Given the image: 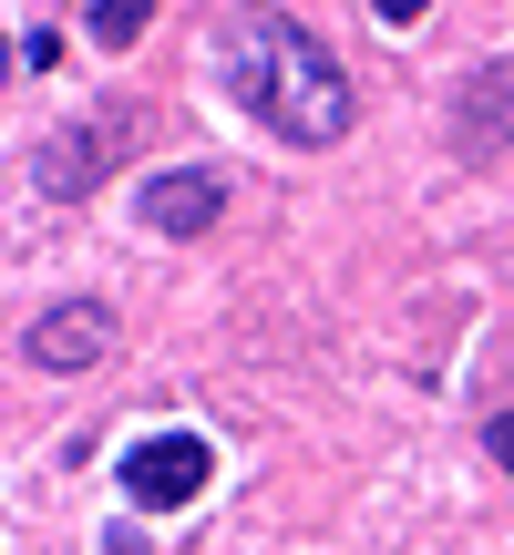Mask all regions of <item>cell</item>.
<instances>
[{"mask_svg": "<svg viewBox=\"0 0 514 555\" xmlns=\"http://www.w3.org/2000/svg\"><path fill=\"white\" fill-rule=\"evenodd\" d=\"M134 134H144V114H124V103H114V114H93V124H62V134L31 155V185H41L52 206H82L124 155H134Z\"/></svg>", "mask_w": 514, "mask_h": 555, "instance_id": "2", "label": "cell"}, {"mask_svg": "<svg viewBox=\"0 0 514 555\" xmlns=\"http://www.w3.org/2000/svg\"><path fill=\"white\" fill-rule=\"evenodd\" d=\"M11 73H21V52H11V41H0V82H11Z\"/></svg>", "mask_w": 514, "mask_h": 555, "instance_id": "9", "label": "cell"}, {"mask_svg": "<svg viewBox=\"0 0 514 555\" xmlns=\"http://www.w3.org/2000/svg\"><path fill=\"white\" fill-rule=\"evenodd\" d=\"M206 474H217V442H206V433H144L134 453H124V494H134L144 515H176V504H196Z\"/></svg>", "mask_w": 514, "mask_h": 555, "instance_id": "3", "label": "cell"}, {"mask_svg": "<svg viewBox=\"0 0 514 555\" xmlns=\"http://www.w3.org/2000/svg\"><path fill=\"white\" fill-rule=\"evenodd\" d=\"M103 350H114V309H103V298H62V309L31 319V360L41 371H93Z\"/></svg>", "mask_w": 514, "mask_h": 555, "instance_id": "5", "label": "cell"}, {"mask_svg": "<svg viewBox=\"0 0 514 555\" xmlns=\"http://www.w3.org/2000/svg\"><path fill=\"white\" fill-rule=\"evenodd\" d=\"M484 453H494L504 474H514V412H494V422H484Z\"/></svg>", "mask_w": 514, "mask_h": 555, "instance_id": "8", "label": "cell"}, {"mask_svg": "<svg viewBox=\"0 0 514 555\" xmlns=\"http://www.w3.org/2000/svg\"><path fill=\"white\" fill-rule=\"evenodd\" d=\"M217 217H227V176L217 165H176V176L144 185V227H155V237H206Z\"/></svg>", "mask_w": 514, "mask_h": 555, "instance_id": "6", "label": "cell"}, {"mask_svg": "<svg viewBox=\"0 0 514 555\" xmlns=\"http://www.w3.org/2000/svg\"><path fill=\"white\" fill-rule=\"evenodd\" d=\"M144 21H155V11H144V0H103V11H93V21H82V31H93V41H103V52H124V41H134V31H144Z\"/></svg>", "mask_w": 514, "mask_h": 555, "instance_id": "7", "label": "cell"}, {"mask_svg": "<svg viewBox=\"0 0 514 555\" xmlns=\"http://www.w3.org/2000/svg\"><path fill=\"white\" fill-rule=\"evenodd\" d=\"M453 155L463 165H494L514 155V62H474L453 93Z\"/></svg>", "mask_w": 514, "mask_h": 555, "instance_id": "4", "label": "cell"}, {"mask_svg": "<svg viewBox=\"0 0 514 555\" xmlns=\"http://www.w3.org/2000/svg\"><path fill=\"white\" fill-rule=\"evenodd\" d=\"M227 82L268 134L288 144H339L350 134V73L330 62V41L288 11H247L227 21Z\"/></svg>", "mask_w": 514, "mask_h": 555, "instance_id": "1", "label": "cell"}]
</instances>
